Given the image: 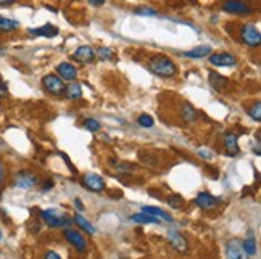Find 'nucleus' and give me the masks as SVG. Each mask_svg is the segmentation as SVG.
<instances>
[{
	"mask_svg": "<svg viewBox=\"0 0 261 259\" xmlns=\"http://www.w3.org/2000/svg\"><path fill=\"white\" fill-rule=\"evenodd\" d=\"M95 57H99L102 61H112L115 60V52L108 47H100V49L95 52Z\"/></svg>",
	"mask_w": 261,
	"mask_h": 259,
	"instance_id": "nucleus-25",
	"label": "nucleus"
},
{
	"mask_svg": "<svg viewBox=\"0 0 261 259\" xmlns=\"http://www.w3.org/2000/svg\"><path fill=\"white\" fill-rule=\"evenodd\" d=\"M249 116L255 119L257 122L261 121V103H260V101H257V103L253 105L252 108H249Z\"/></svg>",
	"mask_w": 261,
	"mask_h": 259,
	"instance_id": "nucleus-27",
	"label": "nucleus"
},
{
	"mask_svg": "<svg viewBox=\"0 0 261 259\" xmlns=\"http://www.w3.org/2000/svg\"><path fill=\"white\" fill-rule=\"evenodd\" d=\"M15 2H16V0H0V5H11Z\"/></svg>",
	"mask_w": 261,
	"mask_h": 259,
	"instance_id": "nucleus-36",
	"label": "nucleus"
},
{
	"mask_svg": "<svg viewBox=\"0 0 261 259\" xmlns=\"http://www.w3.org/2000/svg\"><path fill=\"white\" fill-rule=\"evenodd\" d=\"M6 95H8V88H6L5 83L2 79H0V98H5Z\"/></svg>",
	"mask_w": 261,
	"mask_h": 259,
	"instance_id": "nucleus-32",
	"label": "nucleus"
},
{
	"mask_svg": "<svg viewBox=\"0 0 261 259\" xmlns=\"http://www.w3.org/2000/svg\"><path fill=\"white\" fill-rule=\"evenodd\" d=\"M84 127L87 129V131H91V132H99L100 131V124H99V121H95L94 118H89L84 121Z\"/></svg>",
	"mask_w": 261,
	"mask_h": 259,
	"instance_id": "nucleus-30",
	"label": "nucleus"
},
{
	"mask_svg": "<svg viewBox=\"0 0 261 259\" xmlns=\"http://www.w3.org/2000/svg\"><path fill=\"white\" fill-rule=\"evenodd\" d=\"M130 221L134 222H140V224H158V217L152 216V214H147V213H140V214H134L130 217Z\"/></svg>",
	"mask_w": 261,
	"mask_h": 259,
	"instance_id": "nucleus-22",
	"label": "nucleus"
},
{
	"mask_svg": "<svg viewBox=\"0 0 261 259\" xmlns=\"http://www.w3.org/2000/svg\"><path fill=\"white\" fill-rule=\"evenodd\" d=\"M211 47L210 45H200V47H195V49H192L189 52H185L184 55L189 57V58H194V60H198V58H207L210 57L211 53Z\"/></svg>",
	"mask_w": 261,
	"mask_h": 259,
	"instance_id": "nucleus-16",
	"label": "nucleus"
},
{
	"mask_svg": "<svg viewBox=\"0 0 261 259\" xmlns=\"http://www.w3.org/2000/svg\"><path fill=\"white\" fill-rule=\"evenodd\" d=\"M194 203L197 204L198 208H202V209H211L213 206H216V203H218V198H215L213 195L210 193H198L197 195V198L194 200Z\"/></svg>",
	"mask_w": 261,
	"mask_h": 259,
	"instance_id": "nucleus-14",
	"label": "nucleus"
},
{
	"mask_svg": "<svg viewBox=\"0 0 261 259\" xmlns=\"http://www.w3.org/2000/svg\"><path fill=\"white\" fill-rule=\"evenodd\" d=\"M0 240H2V230H0Z\"/></svg>",
	"mask_w": 261,
	"mask_h": 259,
	"instance_id": "nucleus-40",
	"label": "nucleus"
},
{
	"mask_svg": "<svg viewBox=\"0 0 261 259\" xmlns=\"http://www.w3.org/2000/svg\"><path fill=\"white\" fill-rule=\"evenodd\" d=\"M18 28H19L18 21L0 15V32H13V31H16Z\"/></svg>",
	"mask_w": 261,
	"mask_h": 259,
	"instance_id": "nucleus-19",
	"label": "nucleus"
},
{
	"mask_svg": "<svg viewBox=\"0 0 261 259\" xmlns=\"http://www.w3.org/2000/svg\"><path fill=\"white\" fill-rule=\"evenodd\" d=\"M73 60L78 61V63H92L95 60V52L92 47L89 45H81L76 49V52L73 53Z\"/></svg>",
	"mask_w": 261,
	"mask_h": 259,
	"instance_id": "nucleus-9",
	"label": "nucleus"
},
{
	"mask_svg": "<svg viewBox=\"0 0 261 259\" xmlns=\"http://www.w3.org/2000/svg\"><path fill=\"white\" fill-rule=\"evenodd\" d=\"M198 155H200L203 160H211L213 158V153L207 152V150H198Z\"/></svg>",
	"mask_w": 261,
	"mask_h": 259,
	"instance_id": "nucleus-33",
	"label": "nucleus"
},
{
	"mask_svg": "<svg viewBox=\"0 0 261 259\" xmlns=\"http://www.w3.org/2000/svg\"><path fill=\"white\" fill-rule=\"evenodd\" d=\"M255 155H257V156L261 155V152H260V142H257V145H255Z\"/></svg>",
	"mask_w": 261,
	"mask_h": 259,
	"instance_id": "nucleus-38",
	"label": "nucleus"
},
{
	"mask_svg": "<svg viewBox=\"0 0 261 259\" xmlns=\"http://www.w3.org/2000/svg\"><path fill=\"white\" fill-rule=\"evenodd\" d=\"M82 185L91 190V192H104L105 180L97 174H86L82 177Z\"/></svg>",
	"mask_w": 261,
	"mask_h": 259,
	"instance_id": "nucleus-7",
	"label": "nucleus"
},
{
	"mask_svg": "<svg viewBox=\"0 0 261 259\" xmlns=\"http://www.w3.org/2000/svg\"><path fill=\"white\" fill-rule=\"evenodd\" d=\"M223 10L231 13V15L247 16L252 13V6L247 5L244 0H226V2L223 3Z\"/></svg>",
	"mask_w": 261,
	"mask_h": 259,
	"instance_id": "nucleus-3",
	"label": "nucleus"
},
{
	"mask_svg": "<svg viewBox=\"0 0 261 259\" xmlns=\"http://www.w3.org/2000/svg\"><path fill=\"white\" fill-rule=\"evenodd\" d=\"M134 11L137 13V15H142V16H156L158 15L156 10L148 8V6H139V8H135Z\"/></svg>",
	"mask_w": 261,
	"mask_h": 259,
	"instance_id": "nucleus-31",
	"label": "nucleus"
},
{
	"mask_svg": "<svg viewBox=\"0 0 261 259\" xmlns=\"http://www.w3.org/2000/svg\"><path fill=\"white\" fill-rule=\"evenodd\" d=\"M148 70L152 71L153 74L160 78H173L176 76L177 73V68L174 65V61L164 57V55H155L148 60Z\"/></svg>",
	"mask_w": 261,
	"mask_h": 259,
	"instance_id": "nucleus-1",
	"label": "nucleus"
},
{
	"mask_svg": "<svg viewBox=\"0 0 261 259\" xmlns=\"http://www.w3.org/2000/svg\"><path fill=\"white\" fill-rule=\"evenodd\" d=\"M65 95H66V97L70 98V100H78V98L82 97V88H81L79 84L71 83L68 87H65Z\"/></svg>",
	"mask_w": 261,
	"mask_h": 259,
	"instance_id": "nucleus-21",
	"label": "nucleus"
},
{
	"mask_svg": "<svg viewBox=\"0 0 261 259\" xmlns=\"http://www.w3.org/2000/svg\"><path fill=\"white\" fill-rule=\"evenodd\" d=\"M137 122H139V126H142V127H152L153 118L150 114H140L139 118H137Z\"/></svg>",
	"mask_w": 261,
	"mask_h": 259,
	"instance_id": "nucleus-29",
	"label": "nucleus"
},
{
	"mask_svg": "<svg viewBox=\"0 0 261 259\" xmlns=\"http://www.w3.org/2000/svg\"><path fill=\"white\" fill-rule=\"evenodd\" d=\"M44 259H61V256L58 253H55V251H47Z\"/></svg>",
	"mask_w": 261,
	"mask_h": 259,
	"instance_id": "nucleus-34",
	"label": "nucleus"
},
{
	"mask_svg": "<svg viewBox=\"0 0 261 259\" xmlns=\"http://www.w3.org/2000/svg\"><path fill=\"white\" fill-rule=\"evenodd\" d=\"M181 118L185 122H195L198 119V113L190 103H182V106H181Z\"/></svg>",
	"mask_w": 261,
	"mask_h": 259,
	"instance_id": "nucleus-18",
	"label": "nucleus"
},
{
	"mask_svg": "<svg viewBox=\"0 0 261 259\" xmlns=\"http://www.w3.org/2000/svg\"><path fill=\"white\" fill-rule=\"evenodd\" d=\"M168 204H169L171 208L179 209V208H182L184 200H182V196H181V195H171L169 198H168Z\"/></svg>",
	"mask_w": 261,
	"mask_h": 259,
	"instance_id": "nucleus-28",
	"label": "nucleus"
},
{
	"mask_svg": "<svg viewBox=\"0 0 261 259\" xmlns=\"http://www.w3.org/2000/svg\"><path fill=\"white\" fill-rule=\"evenodd\" d=\"M40 217L47 222V226L50 227H65L68 224H71V217H68L66 214H61L57 209H45L40 211Z\"/></svg>",
	"mask_w": 261,
	"mask_h": 259,
	"instance_id": "nucleus-2",
	"label": "nucleus"
},
{
	"mask_svg": "<svg viewBox=\"0 0 261 259\" xmlns=\"http://www.w3.org/2000/svg\"><path fill=\"white\" fill-rule=\"evenodd\" d=\"M210 63L219 68H228V66H234L237 63V60L232 53L221 52V53H213V55H210Z\"/></svg>",
	"mask_w": 261,
	"mask_h": 259,
	"instance_id": "nucleus-8",
	"label": "nucleus"
},
{
	"mask_svg": "<svg viewBox=\"0 0 261 259\" xmlns=\"http://www.w3.org/2000/svg\"><path fill=\"white\" fill-rule=\"evenodd\" d=\"M242 248L247 253V256H255L257 255V242L253 237H247L242 242Z\"/></svg>",
	"mask_w": 261,
	"mask_h": 259,
	"instance_id": "nucleus-23",
	"label": "nucleus"
},
{
	"mask_svg": "<svg viewBox=\"0 0 261 259\" xmlns=\"http://www.w3.org/2000/svg\"><path fill=\"white\" fill-rule=\"evenodd\" d=\"M15 183H16V187H19V188H31V187H34L37 183V177L34 174H29V173L23 171V173H19L16 175Z\"/></svg>",
	"mask_w": 261,
	"mask_h": 259,
	"instance_id": "nucleus-13",
	"label": "nucleus"
},
{
	"mask_svg": "<svg viewBox=\"0 0 261 259\" xmlns=\"http://www.w3.org/2000/svg\"><path fill=\"white\" fill-rule=\"evenodd\" d=\"M87 2L91 3V5H94V6H102V5L107 2V0H87Z\"/></svg>",
	"mask_w": 261,
	"mask_h": 259,
	"instance_id": "nucleus-35",
	"label": "nucleus"
},
{
	"mask_svg": "<svg viewBox=\"0 0 261 259\" xmlns=\"http://www.w3.org/2000/svg\"><path fill=\"white\" fill-rule=\"evenodd\" d=\"M168 240L171 243V247H173L176 251H179V253H185L189 248V245H187V240L179 234V232H176V230H171L169 234H168Z\"/></svg>",
	"mask_w": 261,
	"mask_h": 259,
	"instance_id": "nucleus-11",
	"label": "nucleus"
},
{
	"mask_svg": "<svg viewBox=\"0 0 261 259\" xmlns=\"http://www.w3.org/2000/svg\"><path fill=\"white\" fill-rule=\"evenodd\" d=\"M226 256H228V259H249L242 248V242L237 240V238H231L226 243Z\"/></svg>",
	"mask_w": 261,
	"mask_h": 259,
	"instance_id": "nucleus-6",
	"label": "nucleus"
},
{
	"mask_svg": "<svg viewBox=\"0 0 261 259\" xmlns=\"http://www.w3.org/2000/svg\"><path fill=\"white\" fill-rule=\"evenodd\" d=\"M57 73L60 74V78L63 79V81H73L78 78V70H76V66H73L71 63H60L57 66Z\"/></svg>",
	"mask_w": 261,
	"mask_h": 259,
	"instance_id": "nucleus-12",
	"label": "nucleus"
},
{
	"mask_svg": "<svg viewBox=\"0 0 261 259\" xmlns=\"http://www.w3.org/2000/svg\"><path fill=\"white\" fill-rule=\"evenodd\" d=\"M76 203V206H78V211H84V206H82V203H81V200H76L74 201Z\"/></svg>",
	"mask_w": 261,
	"mask_h": 259,
	"instance_id": "nucleus-37",
	"label": "nucleus"
},
{
	"mask_svg": "<svg viewBox=\"0 0 261 259\" xmlns=\"http://www.w3.org/2000/svg\"><path fill=\"white\" fill-rule=\"evenodd\" d=\"M42 84L47 88V92H50L53 95H61L65 93V83L63 79H60V76H55V74H47L42 79Z\"/></svg>",
	"mask_w": 261,
	"mask_h": 259,
	"instance_id": "nucleus-4",
	"label": "nucleus"
},
{
	"mask_svg": "<svg viewBox=\"0 0 261 259\" xmlns=\"http://www.w3.org/2000/svg\"><path fill=\"white\" fill-rule=\"evenodd\" d=\"M2 177H3V166L2 163H0V182H2Z\"/></svg>",
	"mask_w": 261,
	"mask_h": 259,
	"instance_id": "nucleus-39",
	"label": "nucleus"
},
{
	"mask_svg": "<svg viewBox=\"0 0 261 259\" xmlns=\"http://www.w3.org/2000/svg\"><path fill=\"white\" fill-rule=\"evenodd\" d=\"M74 222H76L81 229H84V230L87 232V234H95V229L91 226V222H89L84 216H81L79 213L74 214Z\"/></svg>",
	"mask_w": 261,
	"mask_h": 259,
	"instance_id": "nucleus-24",
	"label": "nucleus"
},
{
	"mask_svg": "<svg viewBox=\"0 0 261 259\" xmlns=\"http://www.w3.org/2000/svg\"><path fill=\"white\" fill-rule=\"evenodd\" d=\"M210 83L211 86L216 88V90H221L223 86L226 84V78H223L221 74H218V73H210Z\"/></svg>",
	"mask_w": 261,
	"mask_h": 259,
	"instance_id": "nucleus-26",
	"label": "nucleus"
},
{
	"mask_svg": "<svg viewBox=\"0 0 261 259\" xmlns=\"http://www.w3.org/2000/svg\"><path fill=\"white\" fill-rule=\"evenodd\" d=\"M65 238L73 245V247H76V250L79 251V253H82V251H86V248H87L86 238L82 237V234H79L78 230L66 229V230H65Z\"/></svg>",
	"mask_w": 261,
	"mask_h": 259,
	"instance_id": "nucleus-10",
	"label": "nucleus"
},
{
	"mask_svg": "<svg viewBox=\"0 0 261 259\" xmlns=\"http://www.w3.org/2000/svg\"><path fill=\"white\" fill-rule=\"evenodd\" d=\"M224 147H226V152H228L229 156H237L239 155V145H237V135L228 132L224 135Z\"/></svg>",
	"mask_w": 261,
	"mask_h": 259,
	"instance_id": "nucleus-15",
	"label": "nucleus"
},
{
	"mask_svg": "<svg viewBox=\"0 0 261 259\" xmlns=\"http://www.w3.org/2000/svg\"><path fill=\"white\" fill-rule=\"evenodd\" d=\"M142 213H147V214H152L155 217H160V219H164L166 222H173V217H171L168 213H164L163 209H158V208H153V206H143Z\"/></svg>",
	"mask_w": 261,
	"mask_h": 259,
	"instance_id": "nucleus-20",
	"label": "nucleus"
},
{
	"mask_svg": "<svg viewBox=\"0 0 261 259\" xmlns=\"http://www.w3.org/2000/svg\"><path fill=\"white\" fill-rule=\"evenodd\" d=\"M29 34H32V36H42V37H55L58 36V28H55L53 24H45L42 28L29 29Z\"/></svg>",
	"mask_w": 261,
	"mask_h": 259,
	"instance_id": "nucleus-17",
	"label": "nucleus"
},
{
	"mask_svg": "<svg viewBox=\"0 0 261 259\" xmlns=\"http://www.w3.org/2000/svg\"><path fill=\"white\" fill-rule=\"evenodd\" d=\"M242 40H244V44L249 47H258L261 42L260 29L255 24H245L242 28Z\"/></svg>",
	"mask_w": 261,
	"mask_h": 259,
	"instance_id": "nucleus-5",
	"label": "nucleus"
}]
</instances>
